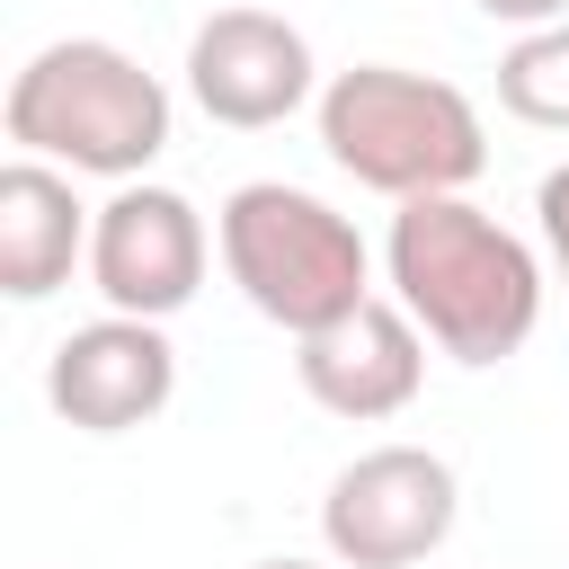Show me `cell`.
<instances>
[{
  "label": "cell",
  "instance_id": "1",
  "mask_svg": "<svg viewBox=\"0 0 569 569\" xmlns=\"http://www.w3.org/2000/svg\"><path fill=\"white\" fill-rule=\"evenodd\" d=\"M382 284L453 365H507L542 329L551 267L471 196H409L382 231Z\"/></svg>",
  "mask_w": 569,
  "mask_h": 569
},
{
  "label": "cell",
  "instance_id": "2",
  "mask_svg": "<svg viewBox=\"0 0 569 569\" xmlns=\"http://www.w3.org/2000/svg\"><path fill=\"white\" fill-rule=\"evenodd\" d=\"M0 124L27 160H53L71 178H151L169 151V89L107 36H53L9 71Z\"/></svg>",
  "mask_w": 569,
  "mask_h": 569
},
{
  "label": "cell",
  "instance_id": "3",
  "mask_svg": "<svg viewBox=\"0 0 569 569\" xmlns=\"http://www.w3.org/2000/svg\"><path fill=\"white\" fill-rule=\"evenodd\" d=\"M320 151L409 204V196H471V178L489 169V124L480 107L436 80V71H400V62H356V71H329L320 80Z\"/></svg>",
  "mask_w": 569,
  "mask_h": 569
},
{
  "label": "cell",
  "instance_id": "4",
  "mask_svg": "<svg viewBox=\"0 0 569 569\" xmlns=\"http://www.w3.org/2000/svg\"><path fill=\"white\" fill-rule=\"evenodd\" d=\"M213 249H222V276L240 284V302L258 320H276L284 338H311L329 320H347L365 293H373V249L365 231L311 196V187H284V178H249L222 196L213 213Z\"/></svg>",
  "mask_w": 569,
  "mask_h": 569
},
{
  "label": "cell",
  "instance_id": "5",
  "mask_svg": "<svg viewBox=\"0 0 569 569\" xmlns=\"http://www.w3.org/2000/svg\"><path fill=\"white\" fill-rule=\"evenodd\" d=\"M462 480L427 445H373L356 453L320 498V542L338 569H418L453 542Z\"/></svg>",
  "mask_w": 569,
  "mask_h": 569
},
{
  "label": "cell",
  "instance_id": "6",
  "mask_svg": "<svg viewBox=\"0 0 569 569\" xmlns=\"http://www.w3.org/2000/svg\"><path fill=\"white\" fill-rule=\"evenodd\" d=\"M204 258H213L204 213L160 178H124L89 222V284L107 311L133 320H178L204 293Z\"/></svg>",
  "mask_w": 569,
  "mask_h": 569
},
{
  "label": "cell",
  "instance_id": "7",
  "mask_svg": "<svg viewBox=\"0 0 569 569\" xmlns=\"http://www.w3.org/2000/svg\"><path fill=\"white\" fill-rule=\"evenodd\" d=\"M187 98L231 133H267V124L320 107L311 36L276 9H213L187 36Z\"/></svg>",
  "mask_w": 569,
  "mask_h": 569
},
{
  "label": "cell",
  "instance_id": "8",
  "mask_svg": "<svg viewBox=\"0 0 569 569\" xmlns=\"http://www.w3.org/2000/svg\"><path fill=\"white\" fill-rule=\"evenodd\" d=\"M44 400L62 427L80 436H133L151 427L169 400H178V347H169V320H133V311H107V320H80L53 365H44Z\"/></svg>",
  "mask_w": 569,
  "mask_h": 569
},
{
  "label": "cell",
  "instance_id": "9",
  "mask_svg": "<svg viewBox=\"0 0 569 569\" xmlns=\"http://www.w3.org/2000/svg\"><path fill=\"white\" fill-rule=\"evenodd\" d=\"M293 382L311 391V409H329L347 427H382L427 382V329L391 293H365L347 320L293 338Z\"/></svg>",
  "mask_w": 569,
  "mask_h": 569
},
{
  "label": "cell",
  "instance_id": "10",
  "mask_svg": "<svg viewBox=\"0 0 569 569\" xmlns=\"http://www.w3.org/2000/svg\"><path fill=\"white\" fill-rule=\"evenodd\" d=\"M89 204L71 196V169L53 160H9L0 169V293L9 302H44L71 284V267H89Z\"/></svg>",
  "mask_w": 569,
  "mask_h": 569
},
{
  "label": "cell",
  "instance_id": "11",
  "mask_svg": "<svg viewBox=\"0 0 569 569\" xmlns=\"http://www.w3.org/2000/svg\"><path fill=\"white\" fill-rule=\"evenodd\" d=\"M498 107L533 133H569V18L525 27L498 53Z\"/></svg>",
  "mask_w": 569,
  "mask_h": 569
},
{
  "label": "cell",
  "instance_id": "12",
  "mask_svg": "<svg viewBox=\"0 0 569 569\" xmlns=\"http://www.w3.org/2000/svg\"><path fill=\"white\" fill-rule=\"evenodd\" d=\"M533 231H542V267H551V284L569 293V160L542 169V187H533Z\"/></svg>",
  "mask_w": 569,
  "mask_h": 569
},
{
  "label": "cell",
  "instance_id": "13",
  "mask_svg": "<svg viewBox=\"0 0 569 569\" xmlns=\"http://www.w3.org/2000/svg\"><path fill=\"white\" fill-rule=\"evenodd\" d=\"M471 9H480V18H498V27H516V36H525V27L569 18V0H471Z\"/></svg>",
  "mask_w": 569,
  "mask_h": 569
},
{
  "label": "cell",
  "instance_id": "14",
  "mask_svg": "<svg viewBox=\"0 0 569 569\" xmlns=\"http://www.w3.org/2000/svg\"><path fill=\"white\" fill-rule=\"evenodd\" d=\"M249 569H320V560H249ZM338 569V560H329Z\"/></svg>",
  "mask_w": 569,
  "mask_h": 569
}]
</instances>
